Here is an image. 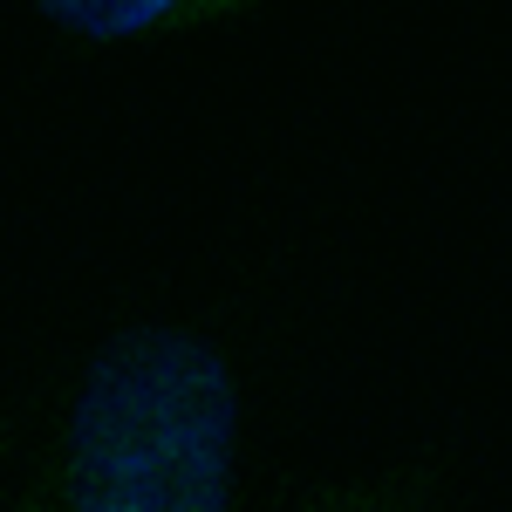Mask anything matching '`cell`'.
Segmentation results:
<instances>
[{"instance_id":"obj_1","label":"cell","mask_w":512,"mask_h":512,"mask_svg":"<svg viewBox=\"0 0 512 512\" xmlns=\"http://www.w3.org/2000/svg\"><path fill=\"white\" fill-rule=\"evenodd\" d=\"M253 362L226 308H123L0 424V512H246Z\"/></svg>"},{"instance_id":"obj_2","label":"cell","mask_w":512,"mask_h":512,"mask_svg":"<svg viewBox=\"0 0 512 512\" xmlns=\"http://www.w3.org/2000/svg\"><path fill=\"white\" fill-rule=\"evenodd\" d=\"M246 512H458V458H451V444H417L362 472L280 485Z\"/></svg>"},{"instance_id":"obj_3","label":"cell","mask_w":512,"mask_h":512,"mask_svg":"<svg viewBox=\"0 0 512 512\" xmlns=\"http://www.w3.org/2000/svg\"><path fill=\"white\" fill-rule=\"evenodd\" d=\"M28 7L76 48H144V41H178L239 21L267 0H28Z\"/></svg>"}]
</instances>
